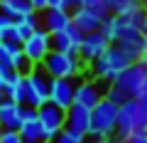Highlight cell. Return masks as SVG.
Wrapping results in <instances>:
<instances>
[{
    "label": "cell",
    "instance_id": "9a60e30c",
    "mask_svg": "<svg viewBox=\"0 0 147 143\" xmlns=\"http://www.w3.org/2000/svg\"><path fill=\"white\" fill-rule=\"evenodd\" d=\"M74 89H76V79H52L49 101L66 111L69 106L74 104Z\"/></svg>",
    "mask_w": 147,
    "mask_h": 143
},
{
    "label": "cell",
    "instance_id": "4dcf8cb0",
    "mask_svg": "<svg viewBox=\"0 0 147 143\" xmlns=\"http://www.w3.org/2000/svg\"><path fill=\"white\" fill-rule=\"evenodd\" d=\"M76 8H81V0H64L61 3V10H66V12H74Z\"/></svg>",
    "mask_w": 147,
    "mask_h": 143
},
{
    "label": "cell",
    "instance_id": "e575fe53",
    "mask_svg": "<svg viewBox=\"0 0 147 143\" xmlns=\"http://www.w3.org/2000/svg\"><path fill=\"white\" fill-rule=\"evenodd\" d=\"M140 30H142V35H147V15H145V20H142V27H140Z\"/></svg>",
    "mask_w": 147,
    "mask_h": 143
},
{
    "label": "cell",
    "instance_id": "836d02e7",
    "mask_svg": "<svg viewBox=\"0 0 147 143\" xmlns=\"http://www.w3.org/2000/svg\"><path fill=\"white\" fill-rule=\"evenodd\" d=\"M137 62L147 64V35H145V44H142V54H140V59H137Z\"/></svg>",
    "mask_w": 147,
    "mask_h": 143
},
{
    "label": "cell",
    "instance_id": "d590c367",
    "mask_svg": "<svg viewBox=\"0 0 147 143\" xmlns=\"http://www.w3.org/2000/svg\"><path fill=\"white\" fill-rule=\"evenodd\" d=\"M98 143H125V141H118V138H108V141H98Z\"/></svg>",
    "mask_w": 147,
    "mask_h": 143
},
{
    "label": "cell",
    "instance_id": "8fae6325",
    "mask_svg": "<svg viewBox=\"0 0 147 143\" xmlns=\"http://www.w3.org/2000/svg\"><path fill=\"white\" fill-rule=\"evenodd\" d=\"M108 37H105L100 30L96 32H88V35H84V40H81V47H79V57L84 64H91L93 59H98L100 54L105 52V47H108Z\"/></svg>",
    "mask_w": 147,
    "mask_h": 143
},
{
    "label": "cell",
    "instance_id": "d6a6232c",
    "mask_svg": "<svg viewBox=\"0 0 147 143\" xmlns=\"http://www.w3.org/2000/svg\"><path fill=\"white\" fill-rule=\"evenodd\" d=\"M125 143H147V133H145V131H140V133H132V136L127 138Z\"/></svg>",
    "mask_w": 147,
    "mask_h": 143
},
{
    "label": "cell",
    "instance_id": "e0dca14e",
    "mask_svg": "<svg viewBox=\"0 0 147 143\" xmlns=\"http://www.w3.org/2000/svg\"><path fill=\"white\" fill-rule=\"evenodd\" d=\"M88 126H91V109H86L81 104H71L66 109V128L86 136L88 133Z\"/></svg>",
    "mask_w": 147,
    "mask_h": 143
},
{
    "label": "cell",
    "instance_id": "6da1fadb",
    "mask_svg": "<svg viewBox=\"0 0 147 143\" xmlns=\"http://www.w3.org/2000/svg\"><path fill=\"white\" fill-rule=\"evenodd\" d=\"M147 128V106L137 99H127L118 106V121H115V136L118 141H127L132 133H140Z\"/></svg>",
    "mask_w": 147,
    "mask_h": 143
},
{
    "label": "cell",
    "instance_id": "b9f144b4",
    "mask_svg": "<svg viewBox=\"0 0 147 143\" xmlns=\"http://www.w3.org/2000/svg\"><path fill=\"white\" fill-rule=\"evenodd\" d=\"M0 133H3V128H0Z\"/></svg>",
    "mask_w": 147,
    "mask_h": 143
},
{
    "label": "cell",
    "instance_id": "d4e9b609",
    "mask_svg": "<svg viewBox=\"0 0 147 143\" xmlns=\"http://www.w3.org/2000/svg\"><path fill=\"white\" fill-rule=\"evenodd\" d=\"M37 64H32L30 59L25 57V54H17L15 57V62H12V69H15V74H20V77H27V74H32V69H34Z\"/></svg>",
    "mask_w": 147,
    "mask_h": 143
},
{
    "label": "cell",
    "instance_id": "7a4b0ae2",
    "mask_svg": "<svg viewBox=\"0 0 147 143\" xmlns=\"http://www.w3.org/2000/svg\"><path fill=\"white\" fill-rule=\"evenodd\" d=\"M130 64L132 62L123 54V49L118 47V44H108L105 52L88 64V72H91L93 79H100V81H105V84H113V81L120 77V72L127 69Z\"/></svg>",
    "mask_w": 147,
    "mask_h": 143
},
{
    "label": "cell",
    "instance_id": "7402d4cb",
    "mask_svg": "<svg viewBox=\"0 0 147 143\" xmlns=\"http://www.w3.org/2000/svg\"><path fill=\"white\" fill-rule=\"evenodd\" d=\"M125 27H127V25L123 22V17H118V15H108V17L103 20V25H100V32L108 37V42H110V44H115L118 35H120Z\"/></svg>",
    "mask_w": 147,
    "mask_h": 143
},
{
    "label": "cell",
    "instance_id": "4316f807",
    "mask_svg": "<svg viewBox=\"0 0 147 143\" xmlns=\"http://www.w3.org/2000/svg\"><path fill=\"white\" fill-rule=\"evenodd\" d=\"M105 3H108V10L115 15V12L125 10V8H130V5H135V3H140V0H105Z\"/></svg>",
    "mask_w": 147,
    "mask_h": 143
},
{
    "label": "cell",
    "instance_id": "cb8c5ba5",
    "mask_svg": "<svg viewBox=\"0 0 147 143\" xmlns=\"http://www.w3.org/2000/svg\"><path fill=\"white\" fill-rule=\"evenodd\" d=\"M84 141H86V136L71 131V128H61V131L52 138V143H84Z\"/></svg>",
    "mask_w": 147,
    "mask_h": 143
},
{
    "label": "cell",
    "instance_id": "8d00e7d4",
    "mask_svg": "<svg viewBox=\"0 0 147 143\" xmlns=\"http://www.w3.org/2000/svg\"><path fill=\"white\" fill-rule=\"evenodd\" d=\"M5 40V27H0V42Z\"/></svg>",
    "mask_w": 147,
    "mask_h": 143
},
{
    "label": "cell",
    "instance_id": "8992f818",
    "mask_svg": "<svg viewBox=\"0 0 147 143\" xmlns=\"http://www.w3.org/2000/svg\"><path fill=\"white\" fill-rule=\"evenodd\" d=\"M37 118H39L42 131H44V143H52V138L61 128H66V111L59 109L57 104H52V101H44L37 109Z\"/></svg>",
    "mask_w": 147,
    "mask_h": 143
},
{
    "label": "cell",
    "instance_id": "603a6c76",
    "mask_svg": "<svg viewBox=\"0 0 147 143\" xmlns=\"http://www.w3.org/2000/svg\"><path fill=\"white\" fill-rule=\"evenodd\" d=\"M22 52V44H12V42H0V64L3 67H12L15 57Z\"/></svg>",
    "mask_w": 147,
    "mask_h": 143
},
{
    "label": "cell",
    "instance_id": "52a82bcc",
    "mask_svg": "<svg viewBox=\"0 0 147 143\" xmlns=\"http://www.w3.org/2000/svg\"><path fill=\"white\" fill-rule=\"evenodd\" d=\"M105 89H108L105 81L93 79V77H91V79L88 77H81V79H76L74 104H81V106H86V109H93V106L105 96Z\"/></svg>",
    "mask_w": 147,
    "mask_h": 143
},
{
    "label": "cell",
    "instance_id": "ba28073f",
    "mask_svg": "<svg viewBox=\"0 0 147 143\" xmlns=\"http://www.w3.org/2000/svg\"><path fill=\"white\" fill-rule=\"evenodd\" d=\"M52 52V35L47 30H34L30 37L22 42V54L30 59L32 64H42L47 59V54Z\"/></svg>",
    "mask_w": 147,
    "mask_h": 143
},
{
    "label": "cell",
    "instance_id": "74e56055",
    "mask_svg": "<svg viewBox=\"0 0 147 143\" xmlns=\"http://www.w3.org/2000/svg\"><path fill=\"white\" fill-rule=\"evenodd\" d=\"M0 101H5V91H3V86H0Z\"/></svg>",
    "mask_w": 147,
    "mask_h": 143
},
{
    "label": "cell",
    "instance_id": "f546056e",
    "mask_svg": "<svg viewBox=\"0 0 147 143\" xmlns=\"http://www.w3.org/2000/svg\"><path fill=\"white\" fill-rule=\"evenodd\" d=\"M135 99L140 101V104H145V106H147V79L142 81V86H140V91L135 94Z\"/></svg>",
    "mask_w": 147,
    "mask_h": 143
},
{
    "label": "cell",
    "instance_id": "277c9868",
    "mask_svg": "<svg viewBox=\"0 0 147 143\" xmlns=\"http://www.w3.org/2000/svg\"><path fill=\"white\" fill-rule=\"evenodd\" d=\"M44 72L52 79H81L88 74V64L81 62L79 54H66V52H49L47 59L42 62Z\"/></svg>",
    "mask_w": 147,
    "mask_h": 143
},
{
    "label": "cell",
    "instance_id": "30bf717a",
    "mask_svg": "<svg viewBox=\"0 0 147 143\" xmlns=\"http://www.w3.org/2000/svg\"><path fill=\"white\" fill-rule=\"evenodd\" d=\"M115 44L123 49V54H125L130 62H137L142 54V44H145V35H142L140 27H125V30L118 35Z\"/></svg>",
    "mask_w": 147,
    "mask_h": 143
},
{
    "label": "cell",
    "instance_id": "f1b7e54d",
    "mask_svg": "<svg viewBox=\"0 0 147 143\" xmlns=\"http://www.w3.org/2000/svg\"><path fill=\"white\" fill-rule=\"evenodd\" d=\"M12 77H15V69H12V67H3V64H0V86H5Z\"/></svg>",
    "mask_w": 147,
    "mask_h": 143
},
{
    "label": "cell",
    "instance_id": "484cf974",
    "mask_svg": "<svg viewBox=\"0 0 147 143\" xmlns=\"http://www.w3.org/2000/svg\"><path fill=\"white\" fill-rule=\"evenodd\" d=\"M81 8H88V10L98 12L103 20H105L108 15H113V12L108 10V3H105V0H81Z\"/></svg>",
    "mask_w": 147,
    "mask_h": 143
},
{
    "label": "cell",
    "instance_id": "2e32d148",
    "mask_svg": "<svg viewBox=\"0 0 147 143\" xmlns=\"http://www.w3.org/2000/svg\"><path fill=\"white\" fill-rule=\"evenodd\" d=\"M71 25L76 27V30H81L84 35H88V32L100 30V25H103V17H100L98 12L88 10V8H76V10L71 12Z\"/></svg>",
    "mask_w": 147,
    "mask_h": 143
},
{
    "label": "cell",
    "instance_id": "ab89813d",
    "mask_svg": "<svg viewBox=\"0 0 147 143\" xmlns=\"http://www.w3.org/2000/svg\"><path fill=\"white\" fill-rule=\"evenodd\" d=\"M84 143H98V141H93V138H86V141Z\"/></svg>",
    "mask_w": 147,
    "mask_h": 143
},
{
    "label": "cell",
    "instance_id": "9c48e42d",
    "mask_svg": "<svg viewBox=\"0 0 147 143\" xmlns=\"http://www.w3.org/2000/svg\"><path fill=\"white\" fill-rule=\"evenodd\" d=\"M147 79V64H142V62H132L127 69H123L120 72V77H118L113 84L118 86V89H123L127 94V99H135V94L140 91V86H142V81Z\"/></svg>",
    "mask_w": 147,
    "mask_h": 143
},
{
    "label": "cell",
    "instance_id": "1f68e13d",
    "mask_svg": "<svg viewBox=\"0 0 147 143\" xmlns=\"http://www.w3.org/2000/svg\"><path fill=\"white\" fill-rule=\"evenodd\" d=\"M30 5H32V10H34V12H42V10H47V8H49V3H47V0H30Z\"/></svg>",
    "mask_w": 147,
    "mask_h": 143
},
{
    "label": "cell",
    "instance_id": "ffe728a7",
    "mask_svg": "<svg viewBox=\"0 0 147 143\" xmlns=\"http://www.w3.org/2000/svg\"><path fill=\"white\" fill-rule=\"evenodd\" d=\"M0 12H5L10 20H20V17L30 15V12H34V10H32L30 0H3V3H0Z\"/></svg>",
    "mask_w": 147,
    "mask_h": 143
},
{
    "label": "cell",
    "instance_id": "44dd1931",
    "mask_svg": "<svg viewBox=\"0 0 147 143\" xmlns=\"http://www.w3.org/2000/svg\"><path fill=\"white\" fill-rule=\"evenodd\" d=\"M3 91H5V99L15 101V104H25V94H27V81H25V77L15 74L5 86H3Z\"/></svg>",
    "mask_w": 147,
    "mask_h": 143
},
{
    "label": "cell",
    "instance_id": "ee69618b",
    "mask_svg": "<svg viewBox=\"0 0 147 143\" xmlns=\"http://www.w3.org/2000/svg\"><path fill=\"white\" fill-rule=\"evenodd\" d=\"M0 3H3V0H0Z\"/></svg>",
    "mask_w": 147,
    "mask_h": 143
},
{
    "label": "cell",
    "instance_id": "f35d334b",
    "mask_svg": "<svg viewBox=\"0 0 147 143\" xmlns=\"http://www.w3.org/2000/svg\"><path fill=\"white\" fill-rule=\"evenodd\" d=\"M140 5H142V8H145V10H147V0H140Z\"/></svg>",
    "mask_w": 147,
    "mask_h": 143
},
{
    "label": "cell",
    "instance_id": "83f0119b",
    "mask_svg": "<svg viewBox=\"0 0 147 143\" xmlns=\"http://www.w3.org/2000/svg\"><path fill=\"white\" fill-rule=\"evenodd\" d=\"M0 143H22V136L17 131H3L0 133Z\"/></svg>",
    "mask_w": 147,
    "mask_h": 143
},
{
    "label": "cell",
    "instance_id": "5b68a950",
    "mask_svg": "<svg viewBox=\"0 0 147 143\" xmlns=\"http://www.w3.org/2000/svg\"><path fill=\"white\" fill-rule=\"evenodd\" d=\"M25 81H27V94H25V104H27V106H34V109H39L44 101H49L52 77L44 72L42 64H37V67L32 69V74L25 77Z\"/></svg>",
    "mask_w": 147,
    "mask_h": 143
},
{
    "label": "cell",
    "instance_id": "4fadbf2b",
    "mask_svg": "<svg viewBox=\"0 0 147 143\" xmlns=\"http://www.w3.org/2000/svg\"><path fill=\"white\" fill-rule=\"evenodd\" d=\"M17 133L22 136V141H42L44 143V131H42L39 118H37V109L34 106L22 104V121H20Z\"/></svg>",
    "mask_w": 147,
    "mask_h": 143
},
{
    "label": "cell",
    "instance_id": "7bdbcfd3",
    "mask_svg": "<svg viewBox=\"0 0 147 143\" xmlns=\"http://www.w3.org/2000/svg\"><path fill=\"white\" fill-rule=\"evenodd\" d=\"M145 133H147V128H145Z\"/></svg>",
    "mask_w": 147,
    "mask_h": 143
},
{
    "label": "cell",
    "instance_id": "7c38bea8",
    "mask_svg": "<svg viewBox=\"0 0 147 143\" xmlns=\"http://www.w3.org/2000/svg\"><path fill=\"white\" fill-rule=\"evenodd\" d=\"M81 40H84V32L76 30L74 25H69L66 30L52 35V49L54 52H66V54H79Z\"/></svg>",
    "mask_w": 147,
    "mask_h": 143
},
{
    "label": "cell",
    "instance_id": "ac0fdd59",
    "mask_svg": "<svg viewBox=\"0 0 147 143\" xmlns=\"http://www.w3.org/2000/svg\"><path fill=\"white\" fill-rule=\"evenodd\" d=\"M22 121V104L5 99L0 101V128L3 131H17Z\"/></svg>",
    "mask_w": 147,
    "mask_h": 143
},
{
    "label": "cell",
    "instance_id": "60d3db41",
    "mask_svg": "<svg viewBox=\"0 0 147 143\" xmlns=\"http://www.w3.org/2000/svg\"><path fill=\"white\" fill-rule=\"evenodd\" d=\"M22 143H42V141H22Z\"/></svg>",
    "mask_w": 147,
    "mask_h": 143
},
{
    "label": "cell",
    "instance_id": "3957f363",
    "mask_svg": "<svg viewBox=\"0 0 147 143\" xmlns=\"http://www.w3.org/2000/svg\"><path fill=\"white\" fill-rule=\"evenodd\" d=\"M115 121H118V104H113L110 99H100L98 104L91 109V126L86 138L93 141H108L115 136Z\"/></svg>",
    "mask_w": 147,
    "mask_h": 143
},
{
    "label": "cell",
    "instance_id": "d6986e66",
    "mask_svg": "<svg viewBox=\"0 0 147 143\" xmlns=\"http://www.w3.org/2000/svg\"><path fill=\"white\" fill-rule=\"evenodd\" d=\"M12 30L17 35V42H25L34 30H39V12H30V15L20 17V20H12Z\"/></svg>",
    "mask_w": 147,
    "mask_h": 143
},
{
    "label": "cell",
    "instance_id": "5bb4252c",
    "mask_svg": "<svg viewBox=\"0 0 147 143\" xmlns=\"http://www.w3.org/2000/svg\"><path fill=\"white\" fill-rule=\"evenodd\" d=\"M69 25H71V12L61 10V8H47V10L39 12V27L47 30L49 35L66 30Z\"/></svg>",
    "mask_w": 147,
    "mask_h": 143
}]
</instances>
